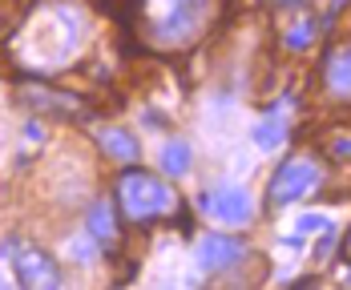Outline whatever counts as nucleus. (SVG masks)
<instances>
[{
  "mask_svg": "<svg viewBox=\"0 0 351 290\" xmlns=\"http://www.w3.org/2000/svg\"><path fill=\"white\" fill-rule=\"evenodd\" d=\"M121 29L154 53L194 49L214 21V0H106Z\"/></svg>",
  "mask_w": 351,
  "mask_h": 290,
  "instance_id": "obj_1",
  "label": "nucleus"
},
{
  "mask_svg": "<svg viewBox=\"0 0 351 290\" xmlns=\"http://www.w3.org/2000/svg\"><path fill=\"white\" fill-rule=\"evenodd\" d=\"M85 40V16L73 8V4H45L40 16H36V29H33V53L45 57L49 65L57 61H69L73 53L81 49Z\"/></svg>",
  "mask_w": 351,
  "mask_h": 290,
  "instance_id": "obj_2",
  "label": "nucleus"
},
{
  "mask_svg": "<svg viewBox=\"0 0 351 290\" xmlns=\"http://www.w3.org/2000/svg\"><path fill=\"white\" fill-rule=\"evenodd\" d=\"M178 198L174 189L154 174H141V170H130L117 178V210L130 226H145V222H158V218L174 214Z\"/></svg>",
  "mask_w": 351,
  "mask_h": 290,
  "instance_id": "obj_3",
  "label": "nucleus"
},
{
  "mask_svg": "<svg viewBox=\"0 0 351 290\" xmlns=\"http://www.w3.org/2000/svg\"><path fill=\"white\" fill-rule=\"evenodd\" d=\"M319 181V166L311 157H295V161H282L279 170H275V178H271V189H267V198H271V206H287V202H299V198H307V189Z\"/></svg>",
  "mask_w": 351,
  "mask_h": 290,
  "instance_id": "obj_4",
  "label": "nucleus"
},
{
  "mask_svg": "<svg viewBox=\"0 0 351 290\" xmlns=\"http://www.w3.org/2000/svg\"><path fill=\"white\" fill-rule=\"evenodd\" d=\"M198 206H202V214H210L214 222H226V226H243L254 214V198L243 185H214L198 198Z\"/></svg>",
  "mask_w": 351,
  "mask_h": 290,
  "instance_id": "obj_5",
  "label": "nucleus"
},
{
  "mask_svg": "<svg viewBox=\"0 0 351 290\" xmlns=\"http://www.w3.org/2000/svg\"><path fill=\"white\" fill-rule=\"evenodd\" d=\"M16 278H21V287H33V290L61 287L57 262H53L45 250H36V246H25V250L16 254Z\"/></svg>",
  "mask_w": 351,
  "mask_h": 290,
  "instance_id": "obj_6",
  "label": "nucleus"
},
{
  "mask_svg": "<svg viewBox=\"0 0 351 290\" xmlns=\"http://www.w3.org/2000/svg\"><path fill=\"white\" fill-rule=\"evenodd\" d=\"M246 258V246L230 234H206L198 238V262L206 270H226V266H239Z\"/></svg>",
  "mask_w": 351,
  "mask_h": 290,
  "instance_id": "obj_7",
  "label": "nucleus"
},
{
  "mask_svg": "<svg viewBox=\"0 0 351 290\" xmlns=\"http://www.w3.org/2000/svg\"><path fill=\"white\" fill-rule=\"evenodd\" d=\"M323 89L339 101L351 97V44H335L327 57H323Z\"/></svg>",
  "mask_w": 351,
  "mask_h": 290,
  "instance_id": "obj_8",
  "label": "nucleus"
},
{
  "mask_svg": "<svg viewBox=\"0 0 351 290\" xmlns=\"http://www.w3.org/2000/svg\"><path fill=\"white\" fill-rule=\"evenodd\" d=\"M97 142H101V149H106L109 157H117V161H134V157H138V142H134L125 129H101Z\"/></svg>",
  "mask_w": 351,
  "mask_h": 290,
  "instance_id": "obj_9",
  "label": "nucleus"
},
{
  "mask_svg": "<svg viewBox=\"0 0 351 290\" xmlns=\"http://www.w3.org/2000/svg\"><path fill=\"white\" fill-rule=\"evenodd\" d=\"M29 105L49 109V113H57V117H81V113H85L81 105H73V97L49 93V89H33V93H29Z\"/></svg>",
  "mask_w": 351,
  "mask_h": 290,
  "instance_id": "obj_10",
  "label": "nucleus"
},
{
  "mask_svg": "<svg viewBox=\"0 0 351 290\" xmlns=\"http://www.w3.org/2000/svg\"><path fill=\"white\" fill-rule=\"evenodd\" d=\"M282 137H287V121H282V109H275V113L254 129V145H258V149H275V145H282Z\"/></svg>",
  "mask_w": 351,
  "mask_h": 290,
  "instance_id": "obj_11",
  "label": "nucleus"
},
{
  "mask_svg": "<svg viewBox=\"0 0 351 290\" xmlns=\"http://www.w3.org/2000/svg\"><path fill=\"white\" fill-rule=\"evenodd\" d=\"M162 170H166L170 178H182V174L190 170V145L186 142H166L162 145Z\"/></svg>",
  "mask_w": 351,
  "mask_h": 290,
  "instance_id": "obj_12",
  "label": "nucleus"
},
{
  "mask_svg": "<svg viewBox=\"0 0 351 290\" xmlns=\"http://www.w3.org/2000/svg\"><path fill=\"white\" fill-rule=\"evenodd\" d=\"M89 234L97 242H113V214H109L106 202H93L89 206Z\"/></svg>",
  "mask_w": 351,
  "mask_h": 290,
  "instance_id": "obj_13",
  "label": "nucleus"
},
{
  "mask_svg": "<svg viewBox=\"0 0 351 290\" xmlns=\"http://www.w3.org/2000/svg\"><path fill=\"white\" fill-rule=\"evenodd\" d=\"M21 12H25V0H0V36H8L16 29Z\"/></svg>",
  "mask_w": 351,
  "mask_h": 290,
  "instance_id": "obj_14",
  "label": "nucleus"
},
{
  "mask_svg": "<svg viewBox=\"0 0 351 290\" xmlns=\"http://www.w3.org/2000/svg\"><path fill=\"white\" fill-rule=\"evenodd\" d=\"M315 29H319L315 21H299V25L287 33V49H307V44L315 40Z\"/></svg>",
  "mask_w": 351,
  "mask_h": 290,
  "instance_id": "obj_15",
  "label": "nucleus"
},
{
  "mask_svg": "<svg viewBox=\"0 0 351 290\" xmlns=\"http://www.w3.org/2000/svg\"><path fill=\"white\" fill-rule=\"evenodd\" d=\"M327 226H331V222H327L323 214H303L299 222H295L299 234H319V230H327Z\"/></svg>",
  "mask_w": 351,
  "mask_h": 290,
  "instance_id": "obj_16",
  "label": "nucleus"
},
{
  "mask_svg": "<svg viewBox=\"0 0 351 290\" xmlns=\"http://www.w3.org/2000/svg\"><path fill=\"white\" fill-rule=\"evenodd\" d=\"M267 4H275V8H287V12H299L307 0H267Z\"/></svg>",
  "mask_w": 351,
  "mask_h": 290,
  "instance_id": "obj_17",
  "label": "nucleus"
},
{
  "mask_svg": "<svg viewBox=\"0 0 351 290\" xmlns=\"http://www.w3.org/2000/svg\"><path fill=\"white\" fill-rule=\"evenodd\" d=\"M343 254L351 258V230H348V238H343Z\"/></svg>",
  "mask_w": 351,
  "mask_h": 290,
  "instance_id": "obj_18",
  "label": "nucleus"
}]
</instances>
